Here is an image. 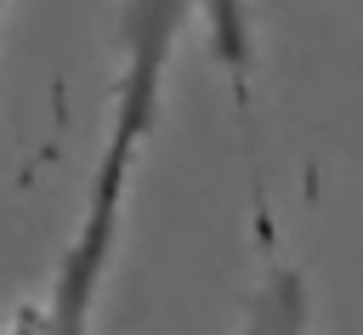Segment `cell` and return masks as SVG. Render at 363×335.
<instances>
[{
	"mask_svg": "<svg viewBox=\"0 0 363 335\" xmlns=\"http://www.w3.org/2000/svg\"><path fill=\"white\" fill-rule=\"evenodd\" d=\"M199 0H130L125 6V23H119V40H125V74H119V97H113V125H108V148H102V165H96V182H91V199H85V221H79V238L62 261V278H57V324H79L91 312V295L102 284V267L113 256V233H119V204H125V187H130V170L142 159V142L153 131V114H159V85H164V68H170V45L187 23Z\"/></svg>",
	"mask_w": 363,
	"mask_h": 335,
	"instance_id": "6da1fadb",
	"label": "cell"
},
{
	"mask_svg": "<svg viewBox=\"0 0 363 335\" xmlns=\"http://www.w3.org/2000/svg\"><path fill=\"white\" fill-rule=\"evenodd\" d=\"M0 28H6V0H0Z\"/></svg>",
	"mask_w": 363,
	"mask_h": 335,
	"instance_id": "7a4b0ae2",
	"label": "cell"
}]
</instances>
